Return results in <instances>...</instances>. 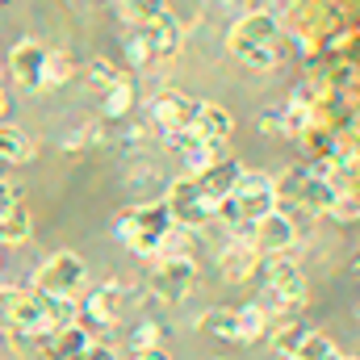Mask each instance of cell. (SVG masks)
Returning a JSON list of instances; mask_svg holds the SVG:
<instances>
[{
	"label": "cell",
	"instance_id": "obj_10",
	"mask_svg": "<svg viewBox=\"0 0 360 360\" xmlns=\"http://www.w3.org/2000/svg\"><path fill=\"white\" fill-rule=\"evenodd\" d=\"M38 340V352L34 360H84L89 356V348L96 344L92 340L89 327H63V331H55V335H34Z\"/></svg>",
	"mask_w": 360,
	"mask_h": 360
},
{
	"label": "cell",
	"instance_id": "obj_21",
	"mask_svg": "<svg viewBox=\"0 0 360 360\" xmlns=\"http://www.w3.org/2000/svg\"><path fill=\"white\" fill-rule=\"evenodd\" d=\"M0 160L4 164H25L34 160V143L21 126H0Z\"/></svg>",
	"mask_w": 360,
	"mask_h": 360
},
{
	"label": "cell",
	"instance_id": "obj_40",
	"mask_svg": "<svg viewBox=\"0 0 360 360\" xmlns=\"http://www.w3.org/2000/svg\"><path fill=\"white\" fill-rule=\"evenodd\" d=\"M4 109H8V101H4V89H0V117H4Z\"/></svg>",
	"mask_w": 360,
	"mask_h": 360
},
{
	"label": "cell",
	"instance_id": "obj_6",
	"mask_svg": "<svg viewBox=\"0 0 360 360\" xmlns=\"http://www.w3.org/2000/svg\"><path fill=\"white\" fill-rule=\"evenodd\" d=\"M164 210H168L172 226H184V231H197L201 222H210V218H214V210H218V205L201 197V188H197V180H193V176H176L172 184H168Z\"/></svg>",
	"mask_w": 360,
	"mask_h": 360
},
{
	"label": "cell",
	"instance_id": "obj_26",
	"mask_svg": "<svg viewBox=\"0 0 360 360\" xmlns=\"http://www.w3.org/2000/svg\"><path fill=\"white\" fill-rule=\"evenodd\" d=\"M201 327H205L214 340H222V344H239V323H235V310H210V314L201 319Z\"/></svg>",
	"mask_w": 360,
	"mask_h": 360
},
{
	"label": "cell",
	"instance_id": "obj_20",
	"mask_svg": "<svg viewBox=\"0 0 360 360\" xmlns=\"http://www.w3.org/2000/svg\"><path fill=\"white\" fill-rule=\"evenodd\" d=\"M42 297V319H46V335L63 331V327H76V297H51V293H38Z\"/></svg>",
	"mask_w": 360,
	"mask_h": 360
},
{
	"label": "cell",
	"instance_id": "obj_9",
	"mask_svg": "<svg viewBox=\"0 0 360 360\" xmlns=\"http://www.w3.org/2000/svg\"><path fill=\"white\" fill-rule=\"evenodd\" d=\"M8 72L17 80V89L38 92L42 89V72H46V46L38 38H21L13 51H8Z\"/></svg>",
	"mask_w": 360,
	"mask_h": 360
},
{
	"label": "cell",
	"instance_id": "obj_28",
	"mask_svg": "<svg viewBox=\"0 0 360 360\" xmlns=\"http://www.w3.org/2000/svg\"><path fill=\"white\" fill-rule=\"evenodd\" d=\"M188 252H193V231H184V226H168L164 239H160L155 260H176V256H188Z\"/></svg>",
	"mask_w": 360,
	"mask_h": 360
},
{
	"label": "cell",
	"instance_id": "obj_18",
	"mask_svg": "<svg viewBox=\"0 0 360 360\" xmlns=\"http://www.w3.org/2000/svg\"><path fill=\"white\" fill-rule=\"evenodd\" d=\"M235 323H239V344H256V340H264L272 331V314H269V306H260V302L235 310Z\"/></svg>",
	"mask_w": 360,
	"mask_h": 360
},
{
	"label": "cell",
	"instance_id": "obj_35",
	"mask_svg": "<svg viewBox=\"0 0 360 360\" xmlns=\"http://www.w3.org/2000/svg\"><path fill=\"white\" fill-rule=\"evenodd\" d=\"M147 147V130L143 126H130L126 130V151H143Z\"/></svg>",
	"mask_w": 360,
	"mask_h": 360
},
{
	"label": "cell",
	"instance_id": "obj_11",
	"mask_svg": "<svg viewBox=\"0 0 360 360\" xmlns=\"http://www.w3.org/2000/svg\"><path fill=\"white\" fill-rule=\"evenodd\" d=\"M168 147L180 155V164H184V172H188V176H197V172H205L214 160H222V143H205L193 126L172 130V134H168Z\"/></svg>",
	"mask_w": 360,
	"mask_h": 360
},
{
	"label": "cell",
	"instance_id": "obj_7",
	"mask_svg": "<svg viewBox=\"0 0 360 360\" xmlns=\"http://www.w3.org/2000/svg\"><path fill=\"white\" fill-rule=\"evenodd\" d=\"M231 205L239 210L243 222H260L264 214L276 210V180L269 172H239L235 188H231Z\"/></svg>",
	"mask_w": 360,
	"mask_h": 360
},
{
	"label": "cell",
	"instance_id": "obj_8",
	"mask_svg": "<svg viewBox=\"0 0 360 360\" xmlns=\"http://www.w3.org/2000/svg\"><path fill=\"white\" fill-rule=\"evenodd\" d=\"M297 243V222L285 210H272L260 222H252V248L260 256H285Z\"/></svg>",
	"mask_w": 360,
	"mask_h": 360
},
{
	"label": "cell",
	"instance_id": "obj_38",
	"mask_svg": "<svg viewBox=\"0 0 360 360\" xmlns=\"http://www.w3.org/2000/svg\"><path fill=\"white\" fill-rule=\"evenodd\" d=\"M260 126H264V134H281V113H264Z\"/></svg>",
	"mask_w": 360,
	"mask_h": 360
},
{
	"label": "cell",
	"instance_id": "obj_34",
	"mask_svg": "<svg viewBox=\"0 0 360 360\" xmlns=\"http://www.w3.org/2000/svg\"><path fill=\"white\" fill-rule=\"evenodd\" d=\"M331 218H340V222H356V193H340L335 201H331V210H327Z\"/></svg>",
	"mask_w": 360,
	"mask_h": 360
},
{
	"label": "cell",
	"instance_id": "obj_36",
	"mask_svg": "<svg viewBox=\"0 0 360 360\" xmlns=\"http://www.w3.org/2000/svg\"><path fill=\"white\" fill-rule=\"evenodd\" d=\"M84 360H122V356H117V352H113L109 344H92L89 356H84Z\"/></svg>",
	"mask_w": 360,
	"mask_h": 360
},
{
	"label": "cell",
	"instance_id": "obj_12",
	"mask_svg": "<svg viewBox=\"0 0 360 360\" xmlns=\"http://www.w3.org/2000/svg\"><path fill=\"white\" fill-rule=\"evenodd\" d=\"M260 252L248 243V239H231L226 248H222V256H218V272H222V281L226 285H243V281H252L256 272H260Z\"/></svg>",
	"mask_w": 360,
	"mask_h": 360
},
{
	"label": "cell",
	"instance_id": "obj_15",
	"mask_svg": "<svg viewBox=\"0 0 360 360\" xmlns=\"http://www.w3.org/2000/svg\"><path fill=\"white\" fill-rule=\"evenodd\" d=\"M205 143H226L231 139V130H235V117L222 109V105H214V101H197V109H193V122H188Z\"/></svg>",
	"mask_w": 360,
	"mask_h": 360
},
{
	"label": "cell",
	"instance_id": "obj_19",
	"mask_svg": "<svg viewBox=\"0 0 360 360\" xmlns=\"http://www.w3.org/2000/svg\"><path fill=\"white\" fill-rule=\"evenodd\" d=\"M30 231H34V222H30V210H25L21 201H13V205L0 214V243L17 248V243H25V239H30Z\"/></svg>",
	"mask_w": 360,
	"mask_h": 360
},
{
	"label": "cell",
	"instance_id": "obj_25",
	"mask_svg": "<svg viewBox=\"0 0 360 360\" xmlns=\"http://www.w3.org/2000/svg\"><path fill=\"white\" fill-rule=\"evenodd\" d=\"M130 105H134V80H130V76H122L113 89H105L101 109H105V117H126V113H130Z\"/></svg>",
	"mask_w": 360,
	"mask_h": 360
},
{
	"label": "cell",
	"instance_id": "obj_1",
	"mask_svg": "<svg viewBox=\"0 0 360 360\" xmlns=\"http://www.w3.org/2000/svg\"><path fill=\"white\" fill-rule=\"evenodd\" d=\"M231 55L252 68V72H272L281 63V21L276 13H264V8H252L243 13L235 25H231V38H226Z\"/></svg>",
	"mask_w": 360,
	"mask_h": 360
},
{
	"label": "cell",
	"instance_id": "obj_30",
	"mask_svg": "<svg viewBox=\"0 0 360 360\" xmlns=\"http://www.w3.org/2000/svg\"><path fill=\"white\" fill-rule=\"evenodd\" d=\"M117 80H122V72H117L109 59H92V63H89V84H92V89L105 92V89H113Z\"/></svg>",
	"mask_w": 360,
	"mask_h": 360
},
{
	"label": "cell",
	"instance_id": "obj_27",
	"mask_svg": "<svg viewBox=\"0 0 360 360\" xmlns=\"http://www.w3.org/2000/svg\"><path fill=\"white\" fill-rule=\"evenodd\" d=\"M126 184H130V193H143V201H151V193L164 188V176H160L155 164H134L130 176H126Z\"/></svg>",
	"mask_w": 360,
	"mask_h": 360
},
{
	"label": "cell",
	"instance_id": "obj_2",
	"mask_svg": "<svg viewBox=\"0 0 360 360\" xmlns=\"http://www.w3.org/2000/svg\"><path fill=\"white\" fill-rule=\"evenodd\" d=\"M260 269H264V297H260L264 306L276 302V310H289V314L306 306V272L289 256H264Z\"/></svg>",
	"mask_w": 360,
	"mask_h": 360
},
{
	"label": "cell",
	"instance_id": "obj_17",
	"mask_svg": "<svg viewBox=\"0 0 360 360\" xmlns=\"http://www.w3.org/2000/svg\"><path fill=\"white\" fill-rule=\"evenodd\" d=\"M147 34V42H151V55H176L180 42H184V25H180L172 13H164L155 25H147L143 30Z\"/></svg>",
	"mask_w": 360,
	"mask_h": 360
},
{
	"label": "cell",
	"instance_id": "obj_22",
	"mask_svg": "<svg viewBox=\"0 0 360 360\" xmlns=\"http://www.w3.org/2000/svg\"><path fill=\"white\" fill-rule=\"evenodd\" d=\"M164 13H172V8H168V0H122V17H126L134 30L155 25Z\"/></svg>",
	"mask_w": 360,
	"mask_h": 360
},
{
	"label": "cell",
	"instance_id": "obj_5",
	"mask_svg": "<svg viewBox=\"0 0 360 360\" xmlns=\"http://www.w3.org/2000/svg\"><path fill=\"white\" fill-rule=\"evenodd\" d=\"M0 323H8V331H13V335H46L42 297H38L34 289L0 285Z\"/></svg>",
	"mask_w": 360,
	"mask_h": 360
},
{
	"label": "cell",
	"instance_id": "obj_39",
	"mask_svg": "<svg viewBox=\"0 0 360 360\" xmlns=\"http://www.w3.org/2000/svg\"><path fill=\"white\" fill-rule=\"evenodd\" d=\"M134 360H172L164 348H143V352H134Z\"/></svg>",
	"mask_w": 360,
	"mask_h": 360
},
{
	"label": "cell",
	"instance_id": "obj_14",
	"mask_svg": "<svg viewBox=\"0 0 360 360\" xmlns=\"http://www.w3.org/2000/svg\"><path fill=\"white\" fill-rule=\"evenodd\" d=\"M239 172H243V164H235V160H214L205 172H197V188H201V197L205 201H226L231 197V188H235V180H239Z\"/></svg>",
	"mask_w": 360,
	"mask_h": 360
},
{
	"label": "cell",
	"instance_id": "obj_4",
	"mask_svg": "<svg viewBox=\"0 0 360 360\" xmlns=\"http://www.w3.org/2000/svg\"><path fill=\"white\" fill-rule=\"evenodd\" d=\"M89 281V264L76 252H55L46 264L34 272V293H51V297H76Z\"/></svg>",
	"mask_w": 360,
	"mask_h": 360
},
{
	"label": "cell",
	"instance_id": "obj_31",
	"mask_svg": "<svg viewBox=\"0 0 360 360\" xmlns=\"http://www.w3.org/2000/svg\"><path fill=\"white\" fill-rule=\"evenodd\" d=\"M92 143H105V126H101V122H89V126L72 130V139H68L63 147H68V151H80V147H92Z\"/></svg>",
	"mask_w": 360,
	"mask_h": 360
},
{
	"label": "cell",
	"instance_id": "obj_23",
	"mask_svg": "<svg viewBox=\"0 0 360 360\" xmlns=\"http://www.w3.org/2000/svg\"><path fill=\"white\" fill-rule=\"evenodd\" d=\"M76 76V59L68 51H46V72H42V89H59Z\"/></svg>",
	"mask_w": 360,
	"mask_h": 360
},
{
	"label": "cell",
	"instance_id": "obj_41",
	"mask_svg": "<svg viewBox=\"0 0 360 360\" xmlns=\"http://www.w3.org/2000/svg\"><path fill=\"white\" fill-rule=\"evenodd\" d=\"M340 360H356V356H340Z\"/></svg>",
	"mask_w": 360,
	"mask_h": 360
},
{
	"label": "cell",
	"instance_id": "obj_33",
	"mask_svg": "<svg viewBox=\"0 0 360 360\" xmlns=\"http://www.w3.org/2000/svg\"><path fill=\"white\" fill-rule=\"evenodd\" d=\"M160 327L155 323H139L134 327V335H130V344H134V352H143V348H160Z\"/></svg>",
	"mask_w": 360,
	"mask_h": 360
},
{
	"label": "cell",
	"instance_id": "obj_37",
	"mask_svg": "<svg viewBox=\"0 0 360 360\" xmlns=\"http://www.w3.org/2000/svg\"><path fill=\"white\" fill-rule=\"evenodd\" d=\"M13 201H17V193H13V184H8V180L0 176V214H4V210H8Z\"/></svg>",
	"mask_w": 360,
	"mask_h": 360
},
{
	"label": "cell",
	"instance_id": "obj_42",
	"mask_svg": "<svg viewBox=\"0 0 360 360\" xmlns=\"http://www.w3.org/2000/svg\"><path fill=\"white\" fill-rule=\"evenodd\" d=\"M0 340H4V327H0Z\"/></svg>",
	"mask_w": 360,
	"mask_h": 360
},
{
	"label": "cell",
	"instance_id": "obj_13",
	"mask_svg": "<svg viewBox=\"0 0 360 360\" xmlns=\"http://www.w3.org/2000/svg\"><path fill=\"white\" fill-rule=\"evenodd\" d=\"M193 109H197L193 96H184V92H164V96L151 101V122H155L164 134H172V130H184V126L193 122Z\"/></svg>",
	"mask_w": 360,
	"mask_h": 360
},
{
	"label": "cell",
	"instance_id": "obj_32",
	"mask_svg": "<svg viewBox=\"0 0 360 360\" xmlns=\"http://www.w3.org/2000/svg\"><path fill=\"white\" fill-rule=\"evenodd\" d=\"M126 55H130V63H134V68H143V63L151 59V42H147V34H143V30H134V34L126 38Z\"/></svg>",
	"mask_w": 360,
	"mask_h": 360
},
{
	"label": "cell",
	"instance_id": "obj_24",
	"mask_svg": "<svg viewBox=\"0 0 360 360\" xmlns=\"http://www.w3.org/2000/svg\"><path fill=\"white\" fill-rule=\"evenodd\" d=\"M289 360H340V352H335V344H331L323 331H306Z\"/></svg>",
	"mask_w": 360,
	"mask_h": 360
},
{
	"label": "cell",
	"instance_id": "obj_29",
	"mask_svg": "<svg viewBox=\"0 0 360 360\" xmlns=\"http://www.w3.org/2000/svg\"><path fill=\"white\" fill-rule=\"evenodd\" d=\"M302 335H306V327H297V323H285V327H272V352L276 356H293V348L302 344Z\"/></svg>",
	"mask_w": 360,
	"mask_h": 360
},
{
	"label": "cell",
	"instance_id": "obj_3",
	"mask_svg": "<svg viewBox=\"0 0 360 360\" xmlns=\"http://www.w3.org/2000/svg\"><path fill=\"white\" fill-rule=\"evenodd\" d=\"M201 272L193 256H176V260H155V272L147 276V293L164 306H180L193 289H197Z\"/></svg>",
	"mask_w": 360,
	"mask_h": 360
},
{
	"label": "cell",
	"instance_id": "obj_16",
	"mask_svg": "<svg viewBox=\"0 0 360 360\" xmlns=\"http://www.w3.org/2000/svg\"><path fill=\"white\" fill-rule=\"evenodd\" d=\"M122 285L117 281H105V285H96L89 293V302H84V314H89V323L96 327H113L117 319H122Z\"/></svg>",
	"mask_w": 360,
	"mask_h": 360
}]
</instances>
